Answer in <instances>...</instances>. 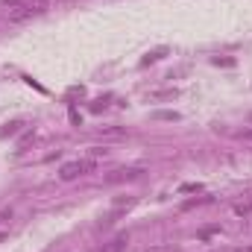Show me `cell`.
Instances as JSON below:
<instances>
[{"label": "cell", "instance_id": "6da1fadb", "mask_svg": "<svg viewBox=\"0 0 252 252\" xmlns=\"http://www.w3.org/2000/svg\"><path fill=\"white\" fill-rule=\"evenodd\" d=\"M47 0H3V9L9 15V21H27L35 18L41 12H47Z\"/></svg>", "mask_w": 252, "mask_h": 252}, {"label": "cell", "instance_id": "7a4b0ae2", "mask_svg": "<svg viewBox=\"0 0 252 252\" xmlns=\"http://www.w3.org/2000/svg\"><path fill=\"white\" fill-rule=\"evenodd\" d=\"M88 170H94V158H82V161H67L62 170H59V176H62L64 182H70V179H76V176H82V173H88Z\"/></svg>", "mask_w": 252, "mask_h": 252}, {"label": "cell", "instance_id": "3957f363", "mask_svg": "<svg viewBox=\"0 0 252 252\" xmlns=\"http://www.w3.org/2000/svg\"><path fill=\"white\" fill-rule=\"evenodd\" d=\"M129 247V235H118V238H112L106 247H100L97 252H124Z\"/></svg>", "mask_w": 252, "mask_h": 252}, {"label": "cell", "instance_id": "277c9868", "mask_svg": "<svg viewBox=\"0 0 252 252\" xmlns=\"http://www.w3.org/2000/svg\"><path fill=\"white\" fill-rule=\"evenodd\" d=\"M144 170H115L112 176H109V182H124V179H138Z\"/></svg>", "mask_w": 252, "mask_h": 252}, {"label": "cell", "instance_id": "5b68a950", "mask_svg": "<svg viewBox=\"0 0 252 252\" xmlns=\"http://www.w3.org/2000/svg\"><path fill=\"white\" fill-rule=\"evenodd\" d=\"M161 56H167V47H158V50L147 53V56H144V62H141V64H153V62H158Z\"/></svg>", "mask_w": 252, "mask_h": 252}, {"label": "cell", "instance_id": "8992f818", "mask_svg": "<svg viewBox=\"0 0 252 252\" xmlns=\"http://www.w3.org/2000/svg\"><path fill=\"white\" fill-rule=\"evenodd\" d=\"M150 97H176V91H173V88H170V91H153Z\"/></svg>", "mask_w": 252, "mask_h": 252}, {"label": "cell", "instance_id": "52a82bcc", "mask_svg": "<svg viewBox=\"0 0 252 252\" xmlns=\"http://www.w3.org/2000/svg\"><path fill=\"white\" fill-rule=\"evenodd\" d=\"M158 118H161V121H176V118H179V115H176V112H161V115H158Z\"/></svg>", "mask_w": 252, "mask_h": 252}, {"label": "cell", "instance_id": "ba28073f", "mask_svg": "<svg viewBox=\"0 0 252 252\" xmlns=\"http://www.w3.org/2000/svg\"><path fill=\"white\" fill-rule=\"evenodd\" d=\"M235 211H238V214H250L252 205H250V202H247V205H235Z\"/></svg>", "mask_w": 252, "mask_h": 252}, {"label": "cell", "instance_id": "9c48e42d", "mask_svg": "<svg viewBox=\"0 0 252 252\" xmlns=\"http://www.w3.org/2000/svg\"><path fill=\"white\" fill-rule=\"evenodd\" d=\"M238 138H241V141H252V129H244V132H238Z\"/></svg>", "mask_w": 252, "mask_h": 252}, {"label": "cell", "instance_id": "30bf717a", "mask_svg": "<svg viewBox=\"0 0 252 252\" xmlns=\"http://www.w3.org/2000/svg\"><path fill=\"white\" fill-rule=\"evenodd\" d=\"M18 129H21V124H12V126H9V129H3V135H15Z\"/></svg>", "mask_w": 252, "mask_h": 252}, {"label": "cell", "instance_id": "8fae6325", "mask_svg": "<svg viewBox=\"0 0 252 252\" xmlns=\"http://www.w3.org/2000/svg\"><path fill=\"white\" fill-rule=\"evenodd\" d=\"M3 220H12V211H9V208H3V211H0V223H3Z\"/></svg>", "mask_w": 252, "mask_h": 252}, {"label": "cell", "instance_id": "7c38bea8", "mask_svg": "<svg viewBox=\"0 0 252 252\" xmlns=\"http://www.w3.org/2000/svg\"><path fill=\"white\" fill-rule=\"evenodd\" d=\"M238 252H252V247H247V250H238Z\"/></svg>", "mask_w": 252, "mask_h": 252}, {"label": "cell", "instance_id": "4fadbf2b", "mask_svg": "<svg viewBox=\"0 0 252 252\" xmlns=\"http://www.w3.org/2000/svg\"><path fill=\"white\" fill-rule=\"evenodd\" d=\"M3 238H6V232H0V241H3Z\"/></svg>", "mask_w": 252, "mask_h": 252}]
</instances>
